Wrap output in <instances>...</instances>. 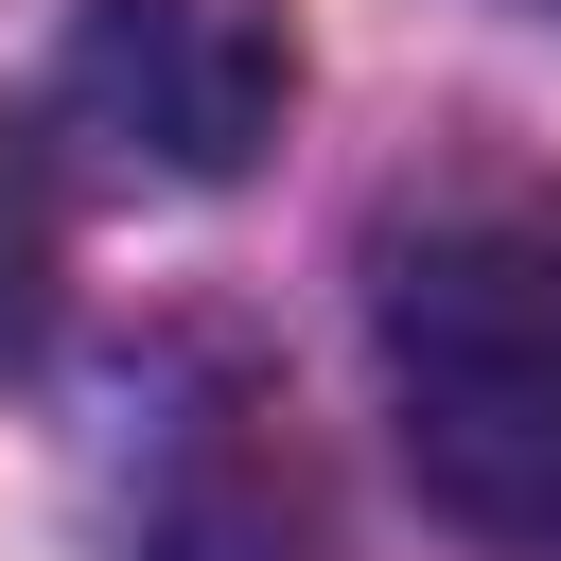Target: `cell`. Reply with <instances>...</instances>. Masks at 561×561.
<instances>
[{"label":"cell","mask_w":561,"mask_h":561,"mask_svg":"<svg viewBox=\"0 0 561 561\" xmlns=\"http://www.w3.org/2000/svg\"><path fill=\"white\" fill-rule=\"evenodd\" d=\"M18 316H35V175L0 140V351H18Z\"/></svg>","instance_id":"3"},{"label":"cell","mask_w":561,"mask_h":561,"mask_svg":"<svg viewBox=\"0 0 561 561\" xmlns=\"http://www.w3.org/2000/svg\"><path fill=\"white\" fill-rule=\"evenodd\" d=\"M526 18H561V0H526Z\"/></svg>","instance_id":"4"},{"label":"cell","mask_w":561,"mask_h":561,"mask_svg":"<svg viewBox=\"0 0 561 561\" xmlns=\"http://www.w3.org/2000/svg\"><path fill=\"white\" fill-rule=\"evenodd\" d=\"M53 88H70V123L105 158H140L175 193H228L280 140V105H298V35L263 0H88Z\"/></svg>","instance_id":"2"},{"label":"cell","mask_w":561,"mask_h":561,"mask_svg":"<svg viewBox=\"0 0 561 561\" xmlns=\"http://www.w3.org/2000/svg\"><path fill=\"white\" fill-rule=\"evenodd\" d=\"M386 421L438 508L561 543V210H438L386 245Z\"/></svg>","instance_id":"1"}]
</instances>
